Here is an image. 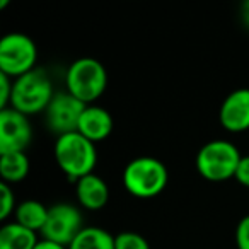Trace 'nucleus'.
Listing matches in <instances>:
<instances>
[{"label":"nucleus","instance_id":"nucleus-12","mask_svg":"<svg viewBox=\"0 0 249 249\" xmlns=\"http://www.w3.org/2000/svg\"><path fill=\"white\" fill-rule=\"evenodd\" d=\"M75 195L79 203L87 210H101L109 200V188L97 174L80 178L75 183Z\"/></svg>","mask_w":249,"mask_h":249},{"label":"nucleus","instance_id":"nucleus-4","mask_svg":"<svg viewBox=\"0 0 249 249\" xmlns=\"http://www.w3.org/2000/svg\"><path fill=\"white\" fill-rule=\"evenodd\" d=\"M65 84L67 92L72 94L80 103L90 106V103L99 99L106 90L107 72L99 60L84 56L69 67Z\"/></svg>","mask_w":249,"mask_h":249},{"label":"nucleus","instance_id":"nucleus-21","mask_svg":"<svg viewBox=\"0 0 249 249\" xmlns=\"http://www.w3.org/2000/svg\"><path fill=\"white\" fill-rule=\"evenodd\" d=\"M234 178L237 179L239 184L249 188V156H246V157H242V159H241V162H239Z\"/></svg>","mask_w":249,"mask_h":249},{"label":"nucleus","instance_id":"nucleus-3","mask_svg":"<svg viewBox=\"0 0 249 249\" xmlns=\"http://www.w3.org/2000/svg\"><path fill=\"white\" fill-rule=\"evenodd\" d=\"M53 96L55 92H53L50 75L46 73V70L36 67L31 72L14 79L11 107L26 116H31V114L46 111Z\"/></svg>","mask_w":249,"mask_h":249},{"label":"nucleus","instance_id":"nucleus-1","mask_svg":"<svg viewBox=\"0 0 249 249\" xmlns=\"http://www.w3.org/2000/svg\"><path fill=\"white\" fill-rule=\"evenodd\" d=\"M55 159L60 169L77 183L80 178L94 173L97 164L96 143L87 140L79 132L67 133L56 139Z\"/></svg>","mask_w":249,"mask_h":249},{"label":"nucleus","instance_id":"nucleus-23","mask_svg":"<svg viewBox=\"0 0 249 249\" xmlns=\"http://www.w3.org/2000/svg\"><path fill=\"white\" fill-rule=\"evenodd\" d=\"M241 19H242V22H244L246 28L249 29V0L241 5Z\"/></svg>","mask_w":249,"mask_h":249},{"label":"nucleus","instance_id":"nucleus-11","mask_svg":"<svg viewBox=\"0 0 249 249\" xmlns=\"http://www.w3.org/2000/svg\"><path fill=\"white\" fill-rule=\"evenodd\" d=\"M77 132L94 143L103 142L113 132V116L104 107L90 104L84 109L82 116H80Z\"/></svg>","mask_w":249,"mask_h":249},{"label":"nucleus","instance_id":"nucleus-17","mask_svg":"<svg viewBox=\"0 0 249 249\" xmlns=\"http://www.w3.org/2000/svg\"><path fill=\"white\" fill-rule=\"evenodd\" d=\"M114 249H150V244L139 232H120L114 235Z\"/></svg>","mask_w":249,"mask_h":249},{"label":"nucleus","instance_id":"nucleus-16","mask_svg":"<svg viewBox=\"0 0 249 249\" xmlns=\"http://www.w3.org/2000/svg\"><path fill=\"white\" fill-rule=\"evenodd\" d=\"M69 249H114V235L101 227H84Z\"/></svg>","mask_w":249,"mask_h":249},{"label":"nucleus","instance_id":"nucleus-8","mask_svg":"<svg viewBox=\"0 0 249 249\" xmlns=\"http://www.w3.org/2000/svg\"><path fill=\"white\" fill-rule=\"evenodd\" d=\"M86 107L87 104L80 103L72 94L56 92L45 111L46 124L58 137L77 132L80 116H82Z\"/></svg>","mask_w":249,"mask_h":249},{"label":"nucleus","instance_id":"nucleus-15","mask_svg":"<svg viewBox=\"0 0 249 249\" xmlns=\"http://www.w3.org/2000/svg\"><path fill=\"white\" fill-rule=\"evenodd\" d=\"M16 222L35 232H41L48 218V208L38 200H26L18 205L14 212Z\"/></svg>","mask_w":249,"mask_h":249},{"label":"nucleus","instance_id":"nucleus-6","mask_svg":"<svg viewBox=\"0 0 249 249\" xmlns=\"http://www.w3.org/2000/svg\"><path fill=\"white\" fill-rule=\"evenodd\" d=\"M38 50L29 36L11 33L0 39V73L18 79L36 69Z\"/></svg>","mask_w":249,"mask_h":249},{"label":"nucleus","instance_id":"nucleus-22","mask_svg":"<svg viewBox=\"0 0 249 249\" xmlns=\"http://www.w3.org/2000/svg\"><path fill=\"white\" fill-rule=\"evenodd\" d=\"M35 249H69L65 246H60L56 242H52V241H46V239H41V241L36 244Z\"/></svg>","mask_w":249,"mask_h":249},{"label":"nucleus","instance_id":"nucleus-10","mask_svg":"<svg viewBox=\"0 0 249 249\" xmlns=\"http://www.w3.org/2000/svg\"><path fill=\"white\" fill-rule=\"evenodd\" d=\"M220 124L231 133L249 130V89L232 90L218 111Z\"/></svg>","mask_w":249,"mask_h":249},{"label":"nucleus","instance_id":"nucleus-13","mask_svg":"<svg viewBox=\"0 0 249 249\" xmlns=\"http://www.w3.org/2000/svg\"><path fill=\"white\" fill-rule=\"evenodd\" d=\"M38 242L36 232L18 222H9L0 229V249H35Z\"/></svg>","mask_w":249,"mask_h":249},{"label":"nucleus","instance_id":"nucleus-2","mask_svg":"<svg viewBox=\"0 0 249 249\" xmlns=\"http://www.w3.org/2000/svg\"><path fill=\"white\" fill-rule=\"evenodd\" d=\"M169 173L164 162L156 157H137L130 160L123 171V184L132 196L154 198L167 186Z\"/></svg>","mask_w":249,"mask_h":249},{"label":"nucleus","instance_id":"nucleus-5","mask_svg":"<svg viewBox=\"0 0 249 249\" xmlns=\"http://www.w3.org/2000/svg\"><path fill=\"white\" fill-rule=\"evenodd\" d=\"M242 156L237 147L227 140H212L196 154V169L200 176L212 183H222L235 176Z\"/></svg>","mask_w":249,"mask_h":249},{"label":"nucleus","instance_id":"nucleus-14","mask_svg":"<svg viewBox=\"0 0 249 249\" xmlns=\"http://www.w3.org/2000/svg\"><path fill=\"white\" fill-rule=\"evenodd\" d=\"M29 157L26 152H11L0 154V176L2 183L16 184L21 183L29 174Z\"/></svg>","mask_w":249,"mask_h":249},{"label":"nucleus","instance_id":"nucleus-7","mask_svg":"<svg viewBox=\"0 0 249 249\" xmlns=\"http://www.w3.org/2000/svg\"><path fill=\"white\" fill-rule=\"evenodd\" d=\"M84 229L82 213L70 203H55L48 208V218L41 234L46 241L69 248Z\"/></svg>","mask_w":249,"mask_h":249},{"label":"nucleus","instance_id":"nucleus-20","mask_svg":"<svg viewBox=\"0 0 249 249\" xmlns=\"http://www.w3.org/2000/svg\"><path fill=\"white\" fill-rule=\"evenodd\" d=\"M235 244L237 249H249V215L242 217L235 227Z\"/></svg>","mask_w":249,"mask_h":249},{"label":"nucleus","instance_id":"nucleus-9","mask_svg":"<svg viewBox=\"0 0 249 249\" xmlns=\"http://www.w3.org/2000/svg\"><path fill=\"white\" fill-rule=\"evenodd\" d=\"M33 139L29 116L7 107L0 111V154L24 152Z\"/></svg>","mask_w":249,"mask_h":249},{"label":"nucleus","instance_id":"nucleus-18","mask_svg":"<svg viewBox=\"0 0 249 249\" xmlns=\"http://www.w3.org/2000/svg\"><path fill=\"white\" fill-rule=\"evenodd\" d=\"M18 205H16L14 191L11 190V184L0 183V220L9 218V215L14 213Z\"/></svg>","mask_w":249,"mask_h":249},{"label":"nucleus","instance_id":"nucleus-19","mask_svg":"<svg viewBox=\"0 0 249 249\" xmlns=\"http://www.w3.org/2000/svg\"><path fill=\"white\" fill-rule=\"evenodd\" d=\"M12 89H14V79L7 77L5 73H0V109L11 107Z\"/></svg>","mask_w":249,"mask_h":249}]
</instances>
